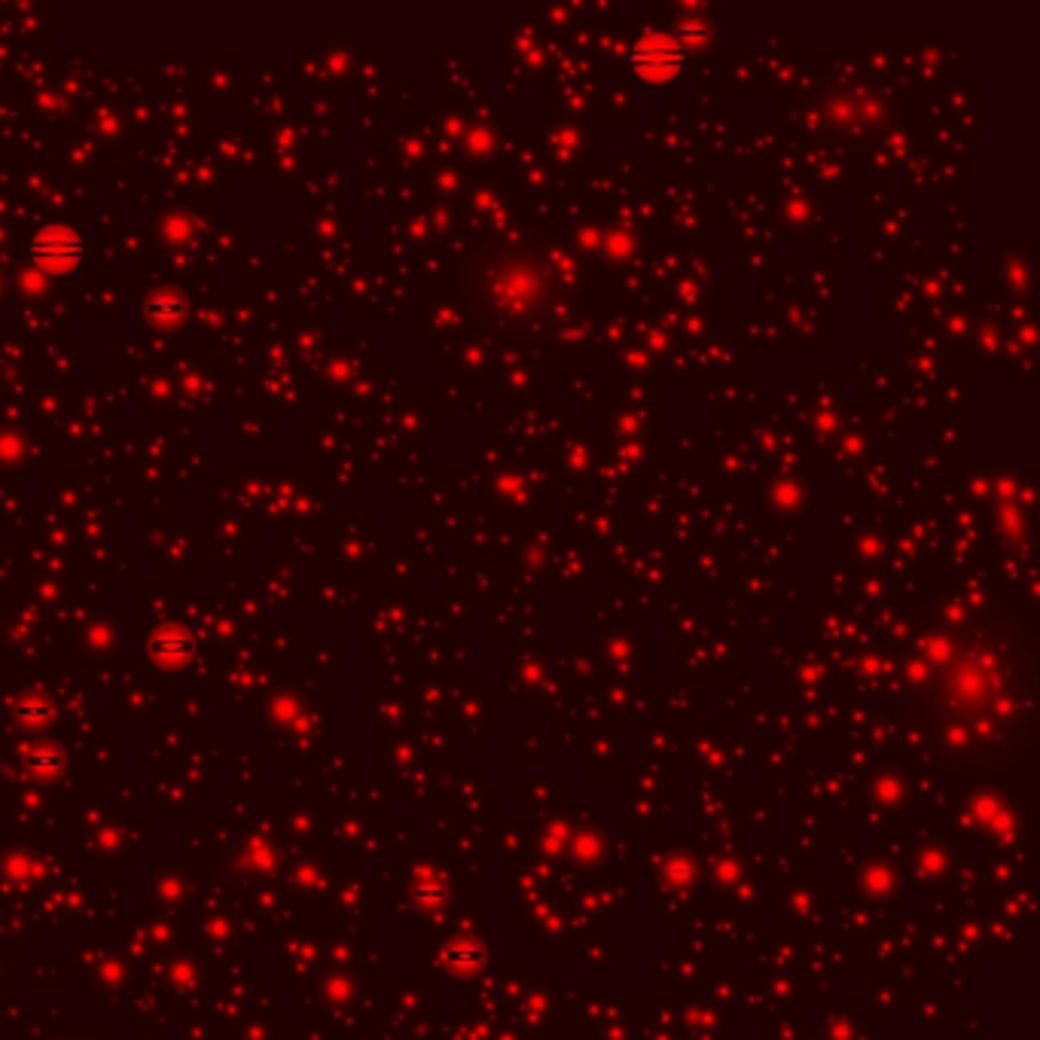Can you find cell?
I'll use <instances>...</instances> for the list:
<instances>
[{
	"mask_svg": "<svg viewBox=\"0 0 1040 1040\" xmlns=\"http://www.w3.org/2000/svg\"><path fill=\"white\" fill-rule=\"evenodd\" d=\"M61 235H65V229L46 232L34 241V254L46 260L49 266H61L65 260H74L80 254V244L74 238H61Z\"/></svg>",
	"mask_w": 1040,
	"mask_h": 1040,
	"instance_id": "cell-1",
	"label": "cell"
},
{
	"mask_svg": "<svg viewBox=\"0 0 1040 1040\" xmlns=\"http://www.w3.org/2000/svg\"><path fill=\"white\" fill-rule=\"evenodd\" d=\"M190 650V638H183L180 632H168V635H159L156 641H153V653L156 656H180V653H187Z\"/></svg>",
	"mask_w": 1040,
	"mask_h": 1040,
	"instance_id": "cell-3",
	"label": "cell"
},
{
	"mask_svg": "<svg viewBox=\"0 0 1040 1040\" xmlns=\"http://www.w3.org/2000/svg\"><path fill=\"white\" fill-rule=\"evenodd\" d=\"M482 949L476 943H455L443 952V961L452 967V970H476L482 967Z\"/></svg>",
	"mask_w": 1040,
	"mask_h": 1040,
	"instance_id": "cell-2",
	"label": "cell"
}]
</instances>
